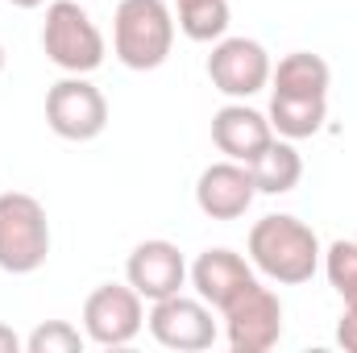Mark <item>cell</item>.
<instances>
[{
	"mask_svg": "<svg viewBox=\"0 0 357 353\" xmlns=\"http://www.w3.org/2000/svg\"><path fill=\"white\" fill-rule=\"evenodd\" d=\"M225 341L233 353H270L282 341V299L258 278L220 308Z\"/></svg>",
	"mask_w": 357,
	"mask_h": 353,
	"instance_id": "obj_5",
	"label": "cell"
},
{
	"mask_svg": "<svg viewBox=\"0 0 357 353\" xmlns=\"http://www.w3.org/2000/svg\"><path fill=\"white\" fill-rule=\"evenodd\" d=\"M175 4H183V0H175Z\"/></svg>",
	"mask_w": 357,
	"mask_h": 353,
	"instance_id": "obj_24",
	"label": "cell"
},
{
	"mask_svg": "<svg viewBox=\"0 0 357 353\" xmlns=\"http://www.w3.org/2000/svg\"><path fill=\"white\" fill-rule=\"evenodd\" d=\"M21 345H25V341H21L8 324H0V353H21Z\"/></svg>",
	"mask_w": 357,
	"mask_h": 353,
	"instance_id": "obj_21",
	"label": "cell"
},
{
	"mask_svg": "<svg viewBox=\"0 0 357 353\" xmlns=\"http://www.w3.org/2000/svg\"><path fill=\"white\" fill-rule=\"evenodd\" d=\"M187 278L195 287V295L208 303V308H225L229 299H237L250 283H254V262H245L241 254L216 246V250H204L195 262L187 266Z\"/></svg>",
	"mask_w": 357,
	"mask_h": 353,
	"instance_id": "obj_13",
	"label": "cell"
},
{
	"mask_svg": "<svg viewBox=\"0 0 357 353\" xmlns=\"http://www.w3.org/2000/svg\"><path fill=\"white\" fill-rule=\"evenodd\" d=\"M337 345L345 353H357V312L345 308V316L337 320Z\"/></svg>",
	"mask_w": 357,
	"mask_h": 353,
	"instance_id": "obj_20",
	"label": "cell"
},
{
	"mask_svg": "<svg viewBox=\"0 0 357 353\" xmlns=\"http://www.w3.org/2000/svg\"><path fill=\"white\" fill-rule=\"evenodd\" d=\"M250 175H254L258 195H287V191H295L299 179H303V158H299L295 142L274 137L266 150L250 163Z\"/></svg>",
	"mask_w": 357,
	"mask_h": 353,
	"instance_id": "obj_16",
	"label": "cell"
},
{
	"mask_svg": "<svg viewBox=\"0 0 357 353\" xmlns=\"http://www.w3.org/2000/svg\"><path fill=\"white\" fill-rule=\"evenodd\" d=\"M212 142H216V150L225 158L250 167L270 142H274V129H270L266 112L250 108L245 100H233V104L216 108V117H212Z\"/></svg>",
	"mask_w": 357,
	"mask_h": 353,
	"instance_id": "obj_12",
	"label": "cell"
},
{
	"mask_svg": "<svg viewBox=\"0 0 357 353\" xmlns=\"http://www.w3.org/2000/svg\"><path fill=\"white\" fill-rule=\"evenodd\" d=\"M258 187H254V175L245 163H212L204 167L199 179H195V204L208 220H241L254 204Z\"/></svg>",
	"mask_w": 357,
	"mask_h": 353,
	"instance_id": "obj_10",
	"label": "cell"
},
{
	"mask_svg": "<svg viewBox=\"0 0 357 353\" xmlns=\"http://www.w3.org/2000/svg\"><path fill=\"white\" fill-rule=\"evenodd\" d=\"M270 71L274 63L266 46L254 38H220L208 54V80L229 100H250L262 88H270Z\"/></svg>",
	"mask_w": 357,
	"mask_h": 353,
	"instance_id": "obj_9",
	"label": "cell"
},
{
	"mask_svg": "<svg viewBox=\"0 0 357 353\" xmlns=\"http://www.w3.org/2000/svg\"><path fill=\"white\" fill-rule=\"evenodd\" d=\"M328 88H333V67L312 50H291L270 71V91L278 96H328Z\"/></svg>",
	"mask_w": 357,
	"mask_h": 353,
	"instance_id": "obj_15",
	"label": "cell"
},
{
	"mask_svg": "<svg viewBox=\"0 0 357 353\" xmlns=\"http://www.w3.org/2000/svg\"><path fill=\"white\" fill-rule=\"evenodd\" d=\"M324 274L333 291L345 299V308L357 312V241H333L324 250Z\"/></svg>",
	"mask_w": 357,
	"mask_h": 353,
	"instance_id": "obj_18",
	"label": "cell"
},
{
	"mask_svg": "<svg viewBox=\"0 0 357 353\" xmlns=\"http://www.w3.org/2000/svg\"><path fill=\"white\" fill-rule=\"evenodd\" d=\"M0 75H4V46H0Z\"/></svg>",
	"mask_w": 357,
	"mask_h": 353,
	"instance_id": "obj_23",
	"label": "cell"
},
{
	"mask_svg": "<svg viewBox=\"0 0 357 353\" xmlns=\"http://www.w3.org/2000/svg\"><path fill=\"white\" fill-rule=\"evenodd\" d=\"M245 254L254 270H262L270 283L278 287H299L307 283L320 262H324V250H320V237L312 225H303L299 216H262L254 229H250V241H245Z\"/></svg>",
	"mask_w": 357,
	"mask_h": 353,
	"instance_id": "obj_1",
	"label": "cell"
},
{
	"mask_svg": "<svg viewBox=\"0 0 357 353\" xmlns=\"http://www.w3.org/2000/svg\"><path fill=\"white\" fill-rule=\"evenodd\" d=\"M84 345H88V333H79L67 320H46L25 337L29 353H84Z\"/></svg>",
	"mask_w": 357,
	"mask_h": 353,
	"instance_id": "obj_19",
	"label": "cell"
},
{
	"mask_svg": "<svg viewBox=\"0 0 357 353\" xmlns=\"http://www.w3.org/2000/svg\"><path fill=\"white\" fill-rule=\"evenodd\" d=\"M146 329L150 337L162 345V350H178V353H199L216 345V320H212V308L199 299V295H167V299H154L150 316H146Z\"/></svg>",
	"mask_w": 357,
	"mask_h": 353,
	"instance_id": "obj_8",
	"label": "cell"
},
{
	"mask_svg": "<svg viewBox=\"0 0 357 353\" xmlns=\"http://www.w3.org/2000/svg\"><path fill=\"white\" fill-rule=\"evenodd\" d=\"M175 8H178L175 25L191 42H220L229 33V21H233L229 0H183Z\"/></svg>",
	"mask_w": 357,
	"mask_h": 353,
	"instance_id": "obj_17",
	"label": "cell"
},
{
	"mask_svg": "<svg viewBox=\"0 0 357 353\" xmlns=\"http://www.w3.org/2000/svg\"><path fill=\"white\" fill-rule=\"evenodd\" d=\"M146 329V299L129 283H100L84 299V333L100 350H121Z\"/></svg>",
	"mask_w": 357,
	"mask_h": 353,
	"instance_id": "obj_6",
	"label": "cell"
},
{
	"mask_svg": "<svg viewBox=\"0 0 357 353\" xmlns=\"http://www.w3.org/2000/svg\"><path fill=\"white\" fill-rule=\"evenodd\" d=\"M270 129L287 142L316 137L328 121V96H278L270 91Z\"/></svg>",
	"mask_w": 357,
	"mask_h": 353,
	"instance_id": "obj_14",
	"label": "cell"
},
{
	"mask_svg": "<svg viewBox=\"0 0 357 353\" xmlns=\"http://www.w3.org/2000/svg\"><path fill=\"white\" fill-rule=\"evenodd\" d=\"M8 4H13V8H42L46 0H8Z\"/></svg>",
	"mask_w": 357,
	"mask_h": 353,
	"instance_id": "obj_22",
	"label": "cell"
},
{
	"mask_svg": "<svg viewBox=\"0 0 357 353\" xmlns=\"http://www.w3.org/2000/svg\"><path fill=\"white\" fill-rule=\"evenodd\" d=\"M46 125L63 142H96L108 129V100L88 75H67L46 91Z\"/></svg>",
	"mask_w": 357,
	"mask_h": 353,
	"instance_id": "obj_7",
	"label": "cell"
},
{
	"mask_svg": "<svg viewBox=\"0 0 357 353\" xmlns=\"http://www.w3.org/2000/svg\"><path fill=\"white\" fill-rule=\"evenodd\" d=\"M50 258V220L42 200L25 191L0 195V270L4 274H33Z\"/></svg>",
	"mask_w": 357,
	"mask_h": 353,
	"instance_id": "obj_4",
	"label": "cell"
},
{
	"mask_svg": "<svg viewBox=\"0 0 357 353\" xmlns=\"http://www.w3.org/2000/svg\"><path fill=\"white\" fill-rule=\"evenodd\" d=\"M42 50L46 59L67 71V75H91L104 54L108 42L100 33V25L91 21V13L75 0H50L46 4V21H42Z\"/></svg>",
	"mask_w": 357,
	"mask_h": 353,
	"instance_id": "obj_3",
	"label": "cell"
},
{
	"mask_svg": "<svg viewBox=\"0 0 357 353\" xmlns=\"http://www.w3.org/2000/svg\"><path fill=\"white\" fill-rule=\"evenodd\" d=\"M175 46V13L167 0H121L112 13V54L129 71H158Z\"/></svg>",
	"mask_w": 357,
	"mask_h": 353,
	"instance_id": "obj_2",
	"label": "cell"
},
{
	"mask_svg": "<svg viewBox=\"0 0 357 353\" xmlns=\"http://www.w3.org/2000/svg\"><path fill=\"white\" fill-rule=\"evenodd\" d=\"M125 283L142 295V299H167L187 287V262L178 254L175 241H162V237H150L142 246H133L129 262H125Z\"/></svg>",
	"mask_w": 357,
	"mask_h": 353,
	"instance_id": "obj_11",
	"label": "cell"
}]
</instances>
